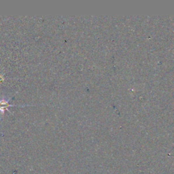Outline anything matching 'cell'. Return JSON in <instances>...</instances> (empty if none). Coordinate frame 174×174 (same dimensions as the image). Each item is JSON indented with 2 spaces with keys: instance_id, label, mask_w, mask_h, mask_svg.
<instances>
[{
  "instance_id": "6da1fadb",
  "label": "cell",
  "mask_w": 174,
  "mask_h": 174,
  "mask_svg": "<svg viewBox=\"0 0 174 174\" xmlns=\"http://www.w3.org/2000/svg\"><path fill=\"white\" fill-rule=\"evenodd\" d=\"M11 100V98L6 99L5 98L0 99V112L2 114L6 109H8V107L10 106H16L14 105H11L9 103V101Z\"/></svg>"
},
{
  "instance_id": "7a4b0ae2",
  "label": "cell",
  "mask_w": 174,
  "mask_h": 174,
  "mask_svg": "<svg viewBox=\"0 0 174 174\" xmlns=\"http://www.w3.org/2000/svg\"><path fill=\"white\" fill-rule=\"evenodd\" d=\"M3 80H4V78L2 77V76L0 75V82H1V81H3Z\"/></svg>"
}]
</instances>
